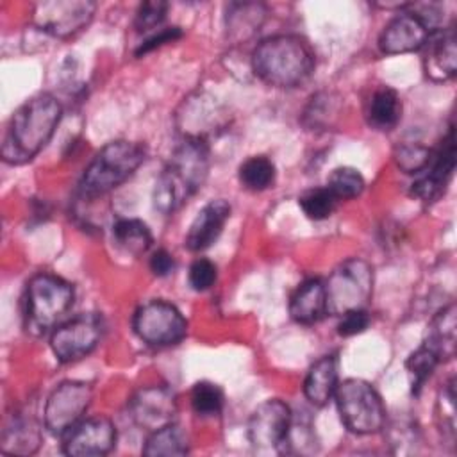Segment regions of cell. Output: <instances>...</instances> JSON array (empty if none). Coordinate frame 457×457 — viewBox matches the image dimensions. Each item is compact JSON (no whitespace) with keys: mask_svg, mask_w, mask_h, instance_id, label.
<instances>
[{"mask_svg":"<svg viewBox=\"0 0 457 457\" xmlns=\"http://www.w3.org/2000/svg\"><path fill=\"white\" fill-rule=\"evenodd\" d=\"M368 121L378 130L393 129L402 116V102L395 89L380 87L377 89L368 104Z\"/></svg>","mask_w":457,"mask_h":457,"instance_id":"cell-24","label":"cell"},{"mask_svg":"<svg viewBox=\"0 0 457 457\" xmlns=\"http://www.w3.org/2000/svg\"><path fill=\"white\" fill-rule=\"evenodd\" d=\"M336 403L343 425L359 436L375 434L386 425V407L377 389L362 378H346L336 387Z\"/></svg>","mask_w":457,"mask_h":457,"instance_id":"cell-6","label":"cell"},{"mask_svg":"<svg viewBox=\"0 0 457 457\" xmlns=\"http://www.w3.org/2000/svg\"><path fill=\"white\" fill-rule=\"evenodd\" d=\"M41 445V432L34 420L27 416H14L2 432L0 448L5 453L29 455L34 453Z\"/></svg>","mask_w":457,"mask_h":457,"instance_id":"cell-21","label":"cell"},{"mask_svg":"<svg viewBox=\"0 0 457 457\" xmlns=\"http://www.w3.org/2000/svg\"><path fill=\"white\" fill-rule=\"evenodd\" d=\"M455 305L441 309L430 321L425 343H428L441 357V361L452 359L455 353Z\"/></svg>","mask_w":457,"mask_h":457,"instance_id":"cell-22","label":"cell"},{"mask_svg":"<svg viewBox=\"0 0 457 457\" xmlns=\"http://www.w3.org/2000/svg\"><path fill=\"white\" fill-rule=\"evenodd\" d=\"M95 9L96 4L89 0L37 2L32 5V23L54 37H70L91 21Z\"/></svg>","mask_w":457,"mask_h":457,"instance_id":"cell-11","label":"cell"},{"mask_svg":"<svg viewBox=\"0 0 457 457\" xmlns=\"http://www.w3.org/2000/svg\"><path fill=\"white\" fill-rule=\"evenodd\" d=\"M73 286L52 273H37L27 284L25 328L32 336L46 334L71 307Z\"/></svg>","mask_w":457,"mask_h":457,"instance_id":"cell-5","label":"cell"},{"mask_svg":"<svg viewBox=\"0 0 457 457\" xmlns=\"http://www.w3.org/2000/svg\"><path fill=\"white\" fill-rule=\"evenodd\" d=\"M104 336V321L96 312H82L59 325L50 336V346L57 361L73 362L96 348Z\"/></svg>","mask_w":457,"mask_h":457,"instance_id":"cell-10","label":"cell"},{"mask_svg":"<svg viewBox=\"0 0 457 457\" xmlns=\"http://www.w3.org/2000/svg\"><path fill=\"white\" fill-rule=\"evenodd\" d=\"M298 204L307 218L325 220L334 212L337 200L327 187H312L300 195Z\"/></svg>","mask_w":457,"mask_h":457,"instance_id":"cell-30","label":"cell"},{"mask_svg":"<svg viewBox=\"0 0 457 457\" xmlns=\"http://www.w3.org/2000/svg\"><path fill=\"white\" fill-rule=\"evenodd\" d=\"M337 387V359L325 355L318 359L307 371L303 395L314 407H323L334 396Z\"/></svg>","mask_w":457,"mask_h":457,"instance_id":"cell-20","label":"cell"},{"mask_svg":"<svg viewBox=\"0 0 457 457\" xmlns=\"http://www.w3.org/2000/svg\"><path fill=\"white\" fill-rule=\"evenodd\" d=\"M145 161V148L139 143L118 139L100 148L79 182V191L86 198L105 195L123 184Z\"/></svg>","mask_w":457,"mask_h":457,"instance_id":"cell-4","label":"cell"},{"mask_svg":"<svg viewBox=\"0 0 457 457\" xmlns=\"http://www.w3.org/2000/svg\"><path fill=\"white\" fill-rule=\"evenodd\" d=\"M129 411L137 427L155 432L173 423L177 398L175 393L166 386H146L132 396Z\"/></svg>","mask_w":457,"mask_h":457,"instance_id":"cell-13","label":"cell"},{"mask_svg":"<svg viewBox=\"0 0 457 457\" xmlns=\"http://www.w3.org/2000/svg\"><path fill=\"white\" fill-rule=\"evenodd\" d=\"M187 278L195 291H205L216 282V266L209 259H196L189 266Z\"/></svg>","mask_w":457,"mask_h":457,"instance_id":"cell-34","label":"cell"},{"mask_svg":"<svg viewBox=\"0 0 457 457\" xmlns=\"http://www.w3.org/2000/svg\"><path fill=\"white\" fill-rule=\"evenodd\" d=\"M132 327L136 336L150 346H171L187 334V321L182 312L164 300L143 303L132 318Z\"/></svg>","mask_w":457,"mask_h":457,"instance_id":"cell-8","label":"cell"},{"mask_svg":"<svg viewBox=\"0 0 457 457\" xmlns=\"http://www.w3.org/2000/svg\"><path fill=\"white\" fill-rule=\"evenodd\" d=\"M180 36H182V30H180L179 27H164V29H161L157 34H154V36H150L146 41H143V43L139 45V48L136 50V55L139 57V55H145L146 52L155 50L157 46H162V45H166V43H173V41H177Z\"/></svg>","mask_w":457,"mask_h":457,"instance_id":"cell-36","label":"cell"},{"mask_svg":"<svg viewBox=\"0 0 457 457\" xmlns=\"http://www.w3.org/2000/svg\"><path fill=\"white\" fill-rule=\"evenodd\" d=\"M428 173L416 180L411 187V195L423 200L430 202L437 198L443 189L446 187L453 168H455V139H453V129L450 127L441 148L432 154L430 164H428Z\"/></svg>","mask_w":457,"mask_h":457,"instance_id":"cell-16","label":"cell"},{"mask_svg":"<svg viewBox=\"0 0 457 457\" xmlns=\"http://www.w3.org/2000/svg\"><path fill=\"white\" fill-rule=\"evenodd\" d=\"M116 445V427L109 418L79 421L64 441V453L71 457H95L109 453Z\"/></svg>","mask_w":457,"mask_h":457,"instance_id":"cell-14","label":"cell"},{"mask_svg":"<svg viewBox=\"0 0 457 457\" xmlns=\"http://www.w3.org/2000/svg\"><path fill=\"white\" fill-rule=\"evenodd\" d=\"M228 216H230V204L227 200L218 198L205 204L198 211V214L195 216L187 230L186 246L191 252H200L209 248L220 237Z\"/></svg>","mask_w":457,"mask_h":457,"instance_id":"cell-17","label":"cell"},{"mask_svg":"<svg viewBox=\"0 0 457 457\" xmlns=\"http://www.w3.org/2000/svg\"><path fill=\"white\" fill-rule=\"evenodd\" d=\"M439 362H441L439 353L425 341L420 345L418 350H414L409 355V359L405 361V368H407L409 377H411L412 393H418L421 389V386L432 375V371L436 370V366Z\"/></svg>","mask_w":457,"mask_h":457,"instance_id":"cell-27","label":"cell"},{"mask_svg":"<svg viewBox=\"0 0 457 457\" xmlns=\"http://www.w3.org/2000/svg\"><path fill=\"white\" fill-rule=\"evenodd\" d=\"M150 270L157 275V277H166L175 270V259L170 252L166 250H157L152 253L150 257Z\"/></svg>","mask_w":457,"mask_h":457,"instance_id":"cell-37","label":"cell"},{"mask_svg":"<svg viewBox=\"0 0 457 457\" xmlns=\"http://www.w3.org/2000/svg\"><path fill=\"white\" fill-rule=\"evenodd\" d=\"M428 27L411 11L395 16L378 37V48L384 54H407L420 50L430 39Z\"/></svg>","mask_w":457,"mask_h":457,"instance_id":"cell-15","label":"cell"},{"mask_svg":"<svg viewBox=\"0 0 457 457\" xmlns=\"http://www.w3.org/2000/svg\"><path fill=\"white\" fill-rule=\"evenodd\" d=\"M264 7L261 4H230L227 9V32L236 41L252 37L264 21Z\"/></svg>","mask_w":457,"mask_h":457,"instance_id":"cell-23","label":"cell"},{"mask_svg":"<svg viewBox=\"0 0 457 457\" xmlns=\"http://www.w3.org/2000/svg\"><path fill=\"white\" fill-rule=\"evenodd\" d=\"M62 116L59 100L41 93L20 105L7 127L2 157L11 164H23L37 155L52 139Z\"/></svg>","mask_w":457,"mask_h":457,"instance_id":"cell-2","label":"cell"},{"mask_svg":"<svg viewBox=\"0 0 457 457\" xmlns=\"http://www.w3.org/2000/svg\"><path fill=\"white\" fill-rule=\"evenodd\" d=\"M327 189L334 195V198L339 200H352L359 196L364 189V177L359 170L350 166L336 168L327 180Z\"/></svg>","mask_w":457,"mask_h":457,"instance_id":"cell-29","label":"cell"},{"mask_svg":"<svg viewBox=\"0 0 457 457\" xmlns=\"http://www.w3.org/2000/svg\"><path fill=\"white\" fill-rule=\"evenodd\" d=\"M189 452L187 434L175 423H170L155 432H150L143 455L157 457V455H186Z\"/></svg>","mask_w":457,"mask_h":457,"instance_id":"cell-26","label":"cell"},{"mask_svg":"<svg viewBox=\"0 0 457 457\" xmlns=\"http://www.w3.org/2000/svg\"><path fill=\"white\" fill-rule=\"evenodd\" d=\"M93 398V387L84 380H64L45 403V427L55 434H68L84 416Z\"/></svg>","mask_w":457,"mask_h":457,"instance_id":"cell-9","label":"cell"},{"mask_svg":"<svg viewBox=\"0 0 457 457\" xmlns=\"http://www.w3.org/2000/svg\"><path fill=\"white\" fill-rule=\"evenodd\" d=\"M239 180L250 191H262L275 180V166L264 155L248 157L239 166Z\"/></svg>","mask_w":457,"mask_h":457,"instance_id":"cell-28","label":"cell"},{"mask_svg":"<svg viewBox=\"0 0 457 457\" xmlns=\"http://www.w3.org/2000/svg\"><path fill=\"white\" fill-rule=\"evenodd\" d=\"M191 407L198 416H216L223 409V391L212 382H196L191 391Z\"/></svg>","mask_w":457,"mask_h":457,"instance_id":"cell-31","label":"cell"},{"mask_svg":"<svg viewBox=\"0 0 457 457\" xmlns=\"http://www.w3.org/2000/svg\"><path fill=\"white\" fill-rule=\"evenodd\" d=\"M373 293V268L361 257L339 262L325 282L327 314L341 316L364 309Z\"/></svg>","mask_w":457,"mask_h":457,"instance_id":"cell-7","label":"cell"},{"mask_svg":"<svg viewBox=\"0 0 457 457\" xmlns=\"http://www.w3.org/2000/svg\"><path fill=\"white\" fill-rule=\"evenodd\" d=\"M289 314L302 325L320 321L327 314L325 284L320 278H309L302 282L291 296Z\"/></svg>","mask_w":457,"mask_h":457,"instance_id":"cell-19","label":"cell"},{"mask_svg":"<svg viewBox=\"0 0 457 457\" xmlns=\"http://www.w3.org/2000/svg\"><path fill=\"white\" fill-rule=\"evenodd\" d=\"M293 421V412L278 398H270L255 407L248 420V441L257 450L282 448L289 427Z\"/></svg>","mask_w":457,"mask_h":457,"instance_id":"cell-12","label":"cell"},{"mask_svg":"<svg viewBox=\"0 0 457 457\" xmlns=\"http://www.w3.org/2000/svg\"><path fill=\"white\" fill-rule=\"evenodd\" d=\"M209 146L205 139L186 136L155 180L154 207L162 214L179 211L205 182L209 173Z\"/></svg>","mask_w":457,"mask_h":457,"instance_id":"cell-1","label":"cell"},{"mask_svg":"<svg viewBox=\"0 0 457 457\" xmlns=\"http://www.w3.org/2000/svg\"><path fill=\"white\" fill-rule=\"evenodd\" d=\"M430 159H432V150L423 145L405 143L395 150V162L403 173L423 171L430 164Z\"/></svg>","mask_w":457,"mask_h":457,"instance_id":"cell-32","label":"cell"},{"mask_svg":"<svg viewBox=\"0 0 457 457\" xmlns=\"http://www.w3.org/2000/svg\"><path fill=\"white\" fill-rule=\"evenodd\" d=\"M255 75L270 86L295 87L303 84L314 70V54L298 36L278 34L262 39L252 54Z\"/></svg>","mask_w":457,"mask_h":457,"instance_id":"cell-3","label":"cell"},{"mask_svg":"<svg viewBox=\"0 0 457 457\" xmlns=\"http://www.w3.org/2000/svg\"><path fill=\"white\" fill-rule=\"evenodd\" d=\"M425 75L434 82H445L455 77L457 71V37L455 29L446 27L430 41L423 59Z\"/></svg>","mask_w":457,"mask_h":457,"instance_id":"cell-18","label":"cell"},{"mask_svg":"<svg viewBox=\"0 0 457 457\" xmlns=\"http://www.w3.org/2000/svg\"><path fill=\"white\" fill-rule=\"evenodd\" d=\"M114 243L130 255L145 253L152 245V234L145 221L136 218H121L112 225Z\"/></svg>","mask_w":457,"mask_h":457,"instance_id":"cell-25","label":"cell"},{"mask_svg":"<svg viewBox=\"0 0 457 457\" xmlns=\"http://www.w3.org/2000/svg\"><path fill=\"white\" fill-rule=\"evenodd\" d=\"M166 9L168 4L161 2V0H154V2H145L139 5L137 12H136V20L134 25L137 30H150L155 29L157 25H161V21L166 16Z\"/></svg>","mask_w":457,"mask_h":457,"instance_id":"cell-33","label":"cell"},{"mask_svg":"<svg viewBox=\"0 0 457 457\" xmlns=\"http://www.w3.org/2000/svg\"><path fill=\"white\" fill-rule=\"evenodd\" d=\"M370 325V316L364 309H357V311H348L345 314H341V320L337 323V334L339 336H355L361 334L368 328Z\"/></svg>","mask_w":457,"mask_h":457,"instance_id":"cell-35","label":"cell"}]
</instances>
